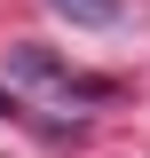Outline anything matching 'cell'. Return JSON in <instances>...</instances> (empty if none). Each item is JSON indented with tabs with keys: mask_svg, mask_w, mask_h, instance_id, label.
<instances>
[{
	"mask_svg": "<svg viewBox=\"0 0 150 158\" xmlns=\"http://www.w3.org/2000/svg\"><path fill=\"white\" fill-rule=\"evenodd\" d=\"M8 111H24V103H16V95H8V87H0V118H8Z\"/></svg>",
	"mask_w": 150,
	"mask_h": 158,
	"instance_id": "3957f363",
	"label": "cell"
},
{
	"mask_svg": "<svg viewBox=\"0 0 150 158\" xmlns=\"http://www.w3.org/2000/svg\"><path fill=\"white\" fill-rule=\"evenodd\" d=\"M8 63H16L24 79H40V87H56V95H87V103H103L111 95V79H87V71H63L48 48H8Z\"/></svg>",
	"mask_w": 150,
	"mask_h": 158,
	"instance_id": "6da1fadb",
	"label": "cell"
},
{
	"mask_svg": "<svg viewBox=\"0 0 150 158\" xmlns=\"http://www.w3.org/2000/svg\"><path fill=\"white\" fill-rule=\"evenodd\" d=\"M56 16H71V24H119L127 16V0H48Z\"/></svg>",
	"mask_w": 150,
	"mask_h": 158,
	"instance_id": "7a4b0ae2",
	"label": "cell"
}]
</instances>
